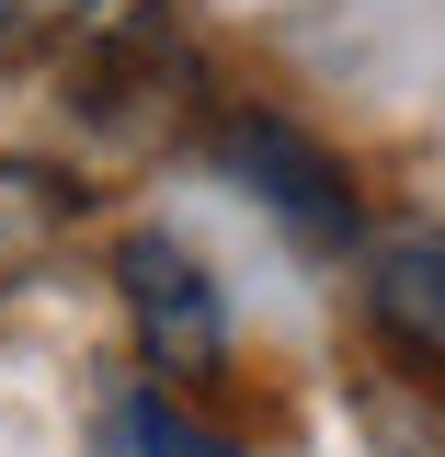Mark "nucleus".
<instances>
[{"label": "nucleus", "instance_id": "nucleus-5", "mask_svg": "<svg viewBox=\"0 0 445 457\" xmlns=\"http://www.w3.org/2000/svg\"><path fill=\"white\" fill-rule=\"evenodd\" d=\"M103 23V0H0V69H46Z\"/></svg>", "mask_w": 445, "mask_h": 457}, {"label": "nucleus", "instance_id": "nucleus-3", "mask_svg": "<svg viewBox=\"0 0 445 457\" xmlns=\"http://www.w3.org/2000/svg\"><path fill=\"white\" fill-rule=\"evenodd\" d=\"M218 161L240 171L297 240H354V171H342L309 126H285V114H240V126H218Z\"/></svg>", "mask_w": 445, "mask_h": 457}, {"label": "nucleus", "instance_id": "nucleus-2", "mask_svg": "<svg viewBox=\"0 0 445 457\" xmlns=\"http://www.w3.org/2000/svg\"><path fill=\"white\" fill-rule=\"evenodd\" d=\"M80 114L103 126V137H137V126H161L171 92H194V35H183V12L149 0V12H126V23H92L80 35Z\"/></svg>", "mask_w": 445, "mask_h": 457}, {"label": "nucleus", "instance_id": "nucleus-1", "mask_svg": "<svg viewBox=\"0 0 445 457\" xmlns=\"http://www.w3.org/2000/svg\"><path fill=\"white\" fill-rule=\"evenodd\" d=\"M114 286H126V320H137L161 378H218L228 366V297L206 286V263L171 228H126L114 240Z\"/></svg>", "mask_w": 445, "mask_h": 457}, {"label": "nucleus", "instance_id": "nucleus-4", "mask_svg": "<svg viewBox=\"0 0 445 457\" xmlns=\"http://www.w3.org/2000/svg\"><path fill=\"white\" fill-rule=\"evenodd\" d=\"M366 297H377V320H389L411 354H445V228H389L377 240V263H366Z\"/></svg>", "mask_w": 445, "mask_h": 457}, {"label": "nucleus", "instance_id": "nucleus-6", "mask_svg": "<svg viewBox=\"0 0 445 457\" xmlns=\"http://www.w3.org/2000/svg\"><path fill=\"white\" fill-rule=\"evenodd\" d=\"M126 457H240V446H228L218 423H194L183 400L137 389V400H126Z\"/></svg>", "mask_w": 445, "mask_h": 457}]
</instances>
